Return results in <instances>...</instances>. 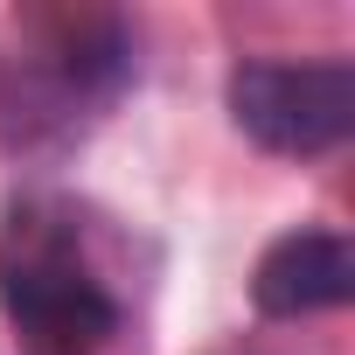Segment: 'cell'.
Segmentation results:
<instances>
[{"instance_id":"3957f363","label":"cell","mask_w":355,"mask_h":355,"mask_svg":"<svg viewBox=\"0 0 355 355\" xmlns=\"http://www.w3.org/2000/svg\"><path fill=\"white\" fill-rule=\"evenodd\" d=\"M355 300V244L341 230H286L251 272V306L265 320H313Z\"/></svg>"},{"instance_id":"7a4b0ae2","label":"cell","mask_w":355,"mask_h":355,"mask_svg":"<svg viewBox=\"0 0 355 355\" xmlns=\"http://www.w3.org/2000/svg\"><path fill=\"white\" fill-rule=\"evenodd\" d=\"M237 132L279 160H320L355 132V63L348 56H251L223 84Z\"/></svg>"},{"instance_id":"6da1fadb","label":"cell","mask_w":355,"mask_h":355,"mask_svg":"<svg viewBox=\"0 0 355 355\" xmlns=\"http://www.w3.org/2000/svg\"><path fill=\"white\" fill-rule=\"evenodd\" d=\"M0 313L28 334V355H112L125 293L105 265L98 223L70 196H15L0 209Z\"/></svg>"}]
</instances>
